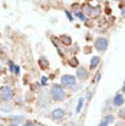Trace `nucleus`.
<instances>
[{
    "mask_svg": "<svg viewBox=\"0 0 125 126\" xmlns=\"http://www.w3.org/2000/svg\"><path fill=\"white\" fill-rule=\"evenodd\" d=\"M49 94H50V97H52L53 102H62V100L66 99V90L61 85H58V83H53L50 86Z\"/></svg>",
    "mask_w": 125,
    "mask_h": 126,
    "instance_id": "obj_1",
    "label": "nucleus"
},
{
    "mask_svg": "<svg viewBox=\"0 0 125 126\" xmlns=\"http://www.w3.org/2000/svg\"><path fill=\"white\" fill-rule=\"evenodd\" d=\"M76 78L73 76V75H62V78H61V86L65 89V90H72V89H75L76 87Z\"/></svg>",
    "mask_w": 125,
    "mask_h": 126,
    "instance_id": "obj_2",
    "label": "nucleus"
},
{
    "mask_svg": "<svg viewBox=\"0 0 125 126\" xmlns=\"http://www.w3.org/2000/svg\"><path fill=\"white\" fill-rule=\"evenodd\" d=\"M15 97V92H13V87L9 86V85H3L0 86V100L3 102H9Z\"/></svg>",
    "mask_w": 125,
    "mask_h": 126,
    "instance_id": "obj_3",
    "label": "nucleus"
},
{
    "mask_svg": "<svg viewBox=\"0 0 125 126\" xmlns=\"http://www.w3.org/2000/svg\"><path fill=\"white\" fill-rule=\"evenodd\" d=\"M50 103H52V97H50L49 92H42L38 97V105L40 108H45V106H49Z\"/></svg>",
    "mask_w": 125,
    "mask_h": 126,
    "instance_id": "obj_4",
    "label": "nucleus"
},
{
    "mask_svg": "<svg viewBox=\"0 0 125 126\" xmlns=\"http://www.w3.org/2000/svg\"><path fill=\"white\" fill-rule=\"evenodd\" d=\"M94 47L98 52H105L108 49V39L106 37H98V39H95Z\"/></svg>",
    "mask_w": 125,
    "mask_h": 126,
    "instance_id": "obj_5",
    "label": "nucleus"
},
{
    "mask_svg": "<svg viewBox=\"0 0 125 126\" xmlns=\"http://www.w3.org/2000/svg\"><path fill=\"white\" fill-rule=\"evenodd\" d=\"M75 78H76V80L83 82L86 79H89V70H88L86 67H83V66H79V67H76V75H75Z\"/></svg>",
    "mask_w": 125,
    "mask_h": 126,
    "instance_id": "obj_6",
    "label": "nucleus"
},
{
    "mask_svg": "<svg viewBox=\"0 0 125 126\" xmlns=\"http://www.w3.org/2000/svg\"><path fill=\"white\" fill-rule=\"evenodd\" d=\"M50 118L53 119V120H63V119L66 118V112H65V109H62V108H56V109L52 110V113H50Z\"/></svg>",
    "mask_w": 125,
    "mask_h": 126,
    "instance_id": "obj_7",
    "label": "nucleus"
},
{
    "mask_svg": "<svg viewBox=\"0 0 125 126\" xmlns=\"http://www.w3.org/2000/svg\"><path fill=\"white\" fill-rule=\"evenodd\" d=\"M124 103H125V97L122 93H117L112 97V106H115V108H122Z\"/></svg>",
    "mask_w": 125,
    "mask_h": 126,
    "instance_id": "obj_8",
    "label": "nucleus"
},
{
    "mask_svg": "<svg viewBox=\"0 0 125 126\" xmlns=\"http://www.w3.org/2000/svg\"><path fill=\"white\" fill-rule=\"evenodd\" d=\"M99 64H101V57L99 56H92V59L89 62V69L91 70H95V69H98Z\"/></svg>",
    "mask_w": 125,
    "mask_h": 126,
    "instance_id": "obj_9",
    "label": "nucleus"
},
{
    "mask_svg": "<svg viewBox=\"0 0 125 126\" xmlns=\"http://www.w3.org/2000/svg\"><path fill=\"white\" fill-rule=\"evenodd\" d=\"M59 40H61V43H62L63 46H66V47L72 46V39H70V36H68V34H61L59 36Z\"/></svg>",
    "mask_w": 125,
    "mask_h": 126,
    "instance_id": "obj_10",
    "label": "nucleus"
},
{
    "mask_svg": "<svg viewBox=\"0 0 125 126\" xmlns=\"http://www.w3.org/2000/svg\"><path fill=\"white\" fill-rule=\"evenodd\" d=\"M38 63H39V67H40V69H43V70L49 67V60H47L45 56H40L39 60H38Z\"/></svg>",
    "mask_w": 125,
    "mask_h": 126,
    "instance_id": "obj_11",
    "label": "nucleus"
},
{
    "mask_svg": "<svg viewBox=\"0 0 125 126\" xmlns=\"http://www.w3.org/2000/svg\"><path fill=\"white\" fill-rule=\"evenodd\" d=\"M9 72L17 76V75L20 73V67H19V66H16V64H15L13 62H9Z\"/></svg>",
    "mask_w": 125,
    "mask_h": 126,
    "instance_id": "obj_12",
    "label": "nucleus"
},
{
    "mask_svg": "<svg viewBox=\"0 0 125 126\" xmlns=\"http://www.w3.org/2000/svg\"><path fill=\"white\" fill-rule=\"evenodd\" d=\"M68 64L72 66V67H79V62H78V57L76 56H69V60H68Z\"/></svg>",
    "mask_w": 125,
    "mask_h": 126,
    "instance_id": "obj_13",
    "label": "nucleus"
},
{
    "mask_svg": "<svg viewBox=\"0 0 125 126\" xmlns=\"http://www.w3.org/2000/svg\"><path fill=\"white\" fill-rule=\"evenodd\" d=\"M102 120H104V122H106L108 125H111V123H114V122H115V116H114V115H111V113H108V115H105V116H104Z\"/></svg>",
    "mask_w": 125,
    "mask_h": 126,
    "instance_id": "obj_14",
    "label": "nucleus"
},
{
    "mask_svg": "<svg viewBox=\"0 0 125 126\" xmlns=\"http://www.w3.org/2000/svg\"><path fill=\"white\" fill-rule=\"evenodd\" d=\"M50 40H52V43H53V45H55L56 47H58V49H62V43H61V40H59V37H56V36H52V37H50Z\"/></svg>",
    "mask_w": 125,
    "mask_h": 126,
    "instance_id": "obj_15",
    "label": "nucleus"
},
{
    "mask_svg": "<svg viewBox=\"0 0 125 126\" xmlns=\"http://www.w3.org/2000/svg\"><path fill=\"white\" fill-rule=\"evenodd\" d=\"M99 15H101V9L99 7H92L91 9V13H89L91 17H98Z\"/></svg>",
    "mask_w": 125,
    "mask_h": 126,
    "instance_id": "obj_16",
    "label": "nucleus"
},
{
    "mask_svg": "<svg viewBox=\"0 0 125 126\" xmlns=\"http://www.w3.org/2000/svg\"><path fill=\"white\" fill-rule=\"evenodd\" d=\"M83 102H85V99L83 97H79V100H78V105H76V113H81V110H82V108H83Z\"/></svg>",
    "mask_w": 125,
    "mask_h": 126,
    "instance_id": "obj_17",
    "label": "nucleus"
},
{
    "mask_svg": "<svg viewBox=\"0 0 125 126\" xmlns=\"http://www.w3.org/2000/svg\"><path fill=\"white\" fill-rule=\"evenodd\" d=\"M75 16H76L78 19H81L82 22H88V17H86V16L83 15V13H82L81 10H75Z\"/></svg>",
    "mask_w": 125,
    "mask_h": 126,
    "instance_id": "obj_18",
    "label": "nucleus"
},
{
    "mask_svg": "<svg viewBox=\"0 0 125 126\" xmlns=\"http://www.w3.org/2000/svg\"><path fill=\"white\" fill-rule=\"evenodd\" d=\"M10 119H12V122H15V123L24 122V118H23V116H17V115H12V116H10Z\"/></svg>",
    "mask_w": 125,
    "mask_h": 126,
    "instance_id": "obj_19",
    "label": "nucleus"
},
{
    "mask_svg": "<svg viewBox=\"0 0 125 126\" xmlns=\"http://www.w3.org/2000/svg\"><path fill=\"white\" fill-rule=\"evenodd\" d=\"M47 76H42V80H40V86H46L47 85V82H49V80H47Z\"/></svg>",
    "mask_w": 125,
    "mask_h": 126,
    "instance_id": "obj_20",
    "label": "nucleus"
},
{
    "mask_svg": "<svg viewBox=\"0 0 125 126\" xmlns=\"http://www.w3.org/2000/svg\"><path fill=\"white\" fill-rule=\"evenodd\" d=\"M101 72H98V73H96V75H95V78H94V83H98V82H99V80H101Z\"/></svg>",
    "mask_w": 125,
    "mask_h": 126,
    "instance_id": "obj_21",
    "label": "nucleus"
},
{
    "mask_svg": "<svg viewBox=\"0 0 125 126\" xmlns=\"http://www.w3.org/2000/svg\"><path fill=\"white\" fill-rule=\"evenodd\" d=\"M65 15H66V17H68V19H69L70 22H73V15H72V13H70L69 10H65Z\"/></svg>",
    "mask_w": 125,
    "mask_h": 126,
    "instance_id": "obj_22",
    "label": "nucleus"
},
{
    "mask_svg": "<svg viewBox=\"0 0 125 126\" xmlns=\"http://www.w3.org/2000/svg\"><path fill=\"white\" fill-rule=\"evenodd\" d=\"M16 103H17V105H19V106H23V100H22V97H20V96H17V97H16Z\"/></svg>",
    "mask_w": 125,
    "mask_h": 126,
    "instance_id": "obj_23",
    "label": "nucleus"
},
{
    "mask_svg": "<svg viewBox=\"0 0 125 126\" xmlns=\"http://www.w3.org/2000/svg\"><path fill=\"white\" fill-rule=\"evenodd\" d=\"M119 118H122V119L125 118V108H121L119 109Z\"/></svg>",
    "mask_w": 125,
    "mask_h": 126,
    "instance_id": "obj_24",
    "label": "nucleus"
},
{
    "mask_svg": "<svg viewBox=\"0 0 125 126\" xmlns=\"http://www.w3.org/2000/svg\"><path fill=\"white\" fill-rule=\"evenodd\" d=\"M23 126H38V123H35V122H29V120H27V122H24L23 123Z\"/></svg>",
    "mask_w": 125,
    "mask_h": 126,
    "instance_id": "obj_25",
    "label": "nucleus"
},
{
    "mask_svg": "<svg viewBox=\"0 0 125 126\" xmlns=\"http://www.w3.org/2000/svg\"><path fill=\"white\" fill-rule=\"evenodd\" d=\"M13 106H6V105H0V109L1 110H10Z\"/></svg>",
    "mask_w": 125,
    "mask_h": 126,
    "instance_id": "obj_26",
    "label": "nucleus"
},
{
    "mask_svg": "<svg viewBox=\"0 0 125 126\" xmlns=\"http://www.w3.org/2000/svg\"><path fill=\"white\" fill-rule=\"evenodd\" d=\"M39 87H40V83H36V85H33V86H32V89H33V92H39V90H38Z\"/></svg>",
    "mask_w": 125,
    "mask_h": 126,
    "instance_id": "obj_27",
    "label": "nucleus"
},
{
    "mask_svg": "<svg viewBox=\"0 0 125 126\" xmlns=\"http://www.w3.org/2000/svg\"><path fill=\"white\" fill-rule=\"evenodd\" d=\"M122 6H124V7H122V12H121V13H122V17H125V3H122Z\"/></svg>",
    "mask_w": 125,
    "mask_h": 126,
    "instance_id": "obj_28",
    "label": "nucleus"
},
{
    "mask_svg": "<svg viewBox=\"0 0 125 126\" xmlns=\"http://www.w3.org/2000/svg\"><path fill=\"white\" fill-rule=\"evenodd\" d=\"M9 126H20V125H19V123H15V122H10Z\"/></svg>",
    "mask_w": 125,
    "mask_h": 126,
    "instance_id": "obj_29",
    "label": "nucleus"
},
{
    "mask_svg": "<svg viewBox=\"0 0 125 126\" xmlns=\"http://www.w3.org/2000/svg\"><path fill=\"white\" fill-rule=\"evenodd\" d=\"M99 126H108V123H106V122H104V120H102L101 123H99Z\"/></svg>",
    "mask_w": 125,
    "mask_h": 126,
    "instance_id": "obj_30",
    "label": "nucleus"
},
{
    "mask_svg": "<svg viewBox=\"0 0 125 126\" xmlns=\"http://www.w3.org/2000/svg\"><path fill=\"white\" fill-rule=\"evenodd\" d=\"M105 12H106V15H111V9H109V7L105 9Z\"/></svg>",
    "mask_w": 125,
    "mask_h": 126,
    "instance_id": "obj_31",
    "label": "nucleus"
},
{
    "mask_svg": "<svg viewBox=\"0 0 125 126\" xmlns=\"http://www.w3.org/2000/svg\"><path fill=\"white\" fill-rule=\"evenodd\" d=\"M121 90H122V94H125V85L122 86V89H121Z\"/></svg>",
    "mask_w": 125,
    "mask_h": 126,
    "instance_id": "obj_32",
    "label": "nucleus"
},
{
    "mask_svg": "<svg viewBox=\"0 0 125 126\" xmlns=\"http://www.w3.org/2000/svg\"><path fill=\"white\" fill-rule=\"evenodd\" d=\"M117 126H124V123H122V122H119V123H118Z\"/></svg>",
    "mask_w": 125,
    "mask_h": 126,
    "instance_id": "obj_33",
    "label": "nucleus"
}]
</instances>
